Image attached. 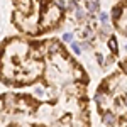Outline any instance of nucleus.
<instances>
[{
  "mask_svg": "<svg viewBox=\"0 0 127 127\" xmlns=\"http://www.w3.org/2000/svg\"><path fill=\"white\" fill-rule=\"evenodd\" d=\"M120 15H122V7H114V9H112V17H114V19H119V17H120Z\"/></svg>",
  "mask_w": 127,
  "mask_h": 127,
  "instance_id": "4",
  "label": "nucleus"
},
{
  "mask_svg": "<svg viewBox=\"0 0 127 127\" xmlns=\"http://www.w3.org/2000/svg\"><path fill=\"white\" fill-rule=\"evenodd\" d=\"M63 41H68V42H71V41H73V34H71V32H66V34L63 36Z\"/></svg>",
  "mask_w": 127,
  "mask_h": 127,
  "instance_id": "10",
  "label": "nucleus"
},
{
  "mask_svg": "<svg viewBox=\"0 0 127 127\" xmlns=\"http://www.w3.org/2000/svg\"><path fill=\"white\" fill-rule=\"evenodd\" d=\"M97 59H98L100 64H103V58H102V54H97Z\"/></svg>",
  "mask_w": 127,
  "mask_h": 127,
  "instance_id": "14",
  "label": "nucleus"
},
{
  "mask_svg": "<svg viewBox=\"0 0 127 127\" xmlns=\"http://www.w3.org/2000/svg\"><path fill=\"white\" fill-rule=\"evenodd\" d=\"M102 122H103L105 126L112 127V126H115V124H117V117H115L112 112H105V114H103V117H102Z\"/></svg>",
  "mask_w": 127,
  "mask_h": 127,
  "instance_id": "1",
  "label": "nucleus"
},
{
  "mask_svg": "<svg viewBox=\"0 0 127 127\" xmlns=\"http://www.w3.org/2000/svg\"><path fill=\"white\" fill-rule=\"evenodd\" d=\"M49 53H51V54H56V53H63V48H61V44H59L58 41H53V42L49 44Z\"/></svg>",
  "mask_w": 127,
  "mask_h": 127,
  "instance_id": "2",
  "label": "nucleus"
},
{
  "mask_svg": "<svg viewBox=\"0 0 127 127\" xmlns=\"http://www.w3.org/2000/svg\"><path fill=\"white\" fill-rule=\"evenodd\" d=\"M68 9H76V2H69V3H68Z\"/></svg>",
  "mask_w": 127,
  "mask_h": 127,
  "instance_id": "12",
  "label": "nucleus"
},
{
  "mask_svg": "<svg viewBox=\"0 0 127 127\" xmlns=\"http://www.w3.org/2000/svg\"><path fill=\"white\" fill-rule=\"evenodd\" d=\"M81 48H83V49H88V48H90V44H88V42H85V41H83V42H81Z\"/></svg>",
  "mask_w": 127,
  "mask_h": 127,
  "instance_id": "13",
  "label": "nucleus"
},
{
  "mask_svg": "<svg viewBox=\"0 0 127 127\" xmlns=\"http://www.w3.org/2000/svg\"><path fill=\"white\" fill-rule=\"evenodd\" d=\"M10 127H14V126H10Z\"/></svg>",
  "mask_w": 127,
  "mask_h": 127,
  "instance_id": "18",
  "label": "nucleus"
},
{
  "mask_svg": "<svg viewBox=\"0 0 127 127\" xmlns=\"http://www.w3.org/2000/svg\"><path fill=\"white\" fill-rule=\"evenodd\" d=\"M126 103H127V100H126Z\"/></svg>",
  "mask_w": 127,
  "mask_h": 127,
  "instance_id": "17",
  "label": "nucleus"
},
{
  "mask_svg": "<svg viewBox=\"0 0 127 127\" xmlns=\"http://www.w3.org/2000/svg\"><path fill=\"white\" fill-rule=\"evenodd\" d=\"M87 9L90 12H97L98 10V0H87Z\"/></svg>",
  "mask_w": 127,
  "mask_h": 127,
  "instance_id": "3",
  "label": "nucleus"
},
{
  "mask_svg": "<svg viewBox=\"0 0 127 127\" xmlns=\"http://www.w3.org/2000/svg\"><path fill=\"white\" fill-rule=\"evenodd\" d=\"M85 17H87L85 10H83V9H80V7H76V19H78V20H83Z\"/></svg>",
  "mask_w": 127,
  "mask_h": 127,
  "instance_id": "6",
  "label": "nucleus"
},
{
  "mask_svg": "<svg viewBox=\"0 0 127 127\" xmlns=\"http://www.w3.org/2000/svg\"><path fill=\"white\" fill-rule=\"evenodd\" d=\"M122 66H124V69H126V71H127V63H124V64H122Z\"/></svg>",
  "mask_w": 127,
  "mask_h": 127,
  "instance_id": "15",
  "label": "nucleus"
},
{
  "mask_svg": "<svg viewBox=\"0 0 127 127\" xmlns=\"http://www.w3.org/2000/svg\"><path fill=\"white\" fill-rule=\"evenodd\" d=\"M54 3H56V7H58L59 10H64V9H66V3H64L63 0H56Z\"/></svg>",
  "mask_w": 127,
  "mask_h": 127,
  "instance_id": "7",
  "label": "nucleus"
},
{
  "mask_svg": "<svg viewBox=\"0 0 127 127\" xmlns=\"http://www.w3.org/2000/svg\"><path fill=\"white\" fill-rule=\"evenodd\" d=\"M83 37H85V39H90V37H92V31H90V29L83 31Z\"/></svg>",
  "mask_w": 127,
  "mask_h": 127,
  "instance_id": "11",
  "label": "nucleus"
},
{
  "mask_svg": "<svg viewBox=\"0 0 127 127\" xmlns=\"http://www.w3.org/2000/svg\"><path fill=\"white\" fill-rule=\"evenodd\" d=\"M100 20H102L103 24H107V20H108V14L107 12H100Z\"/></svg>",
  "mask_w": 127,
  "mask_h": 127,
  "instance_id": "9",
  "label": "nucleus"
},
{
  "mask_svg": "<svg viewBox=\"0 0 127 127\" xmlns=\"http://www.w3.org/2000/svg\"><path fill=\"white\" fill-rule=\"evenodd\" d=\"M108 48L112 49V51H114V53H117V41L114 39V37H110V39H108Z\"/></svg>",
  "mask_w": 127,
  "mask_h": 127,
  "instance_id": "5",
  "label": "nucleus"
},
{
  "mask_svg": "<svg viewBox=\"0 0 127 127\" xmlns=\"http://www.w3.org/2000/svg\"><path fill=\"white\" fill-rule=\"evenodd\" d=\"M71 49L75 51V54H80V53H81V49H80V46L76 44V42H73V41H71Z\"/></svg>",
  "mask_w": 127,
  "mask_h": 127,
  "instance_id": "8",
  "label": "nucleus"
},
{
  "mask_svg": "<svg viewBox=\"0 0 127 127\" xmlns=\"http://www.w3.org/2000/svg\"><path fill=\"white\" fill-rule=\"evenodd\" d=\"M71 2H80V0H71Z\"/></svg>",
  "mask_w": 127,
  "mask_h": 127,
  "instance_id": "16",
  "label": "nucleus"
}]
</instances>
